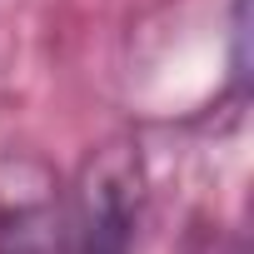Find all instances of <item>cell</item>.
I'll return each mask as SVG.
<instances>
[{
	"instance_id": "obj_1",
	"label": "cell",
	"mask_w": 254,
	"mask_h": 254,
	"mask_svg": "<svg viewBox=\"0 0 254 254\" xmlns=\"http://www.w3.org/2000/svg\"><path fill=\"white\" fill-rule=\"evenodd\" d=\"M140 204H145V170L135 140L115 135L95 145L60 194L65 254H130Z\"/></svg>"
},
{
	"instance_id": "obj_2",
	"label": "cell",
	"mask_w": 254,
	"mask_h": 254,
	"mask_svg": "<svg viewBox=\"0 0 254 254\" xmlns=\"http://www.w3.org/2000/svg\"><path fill=\"white\" fill-rule=\"evenodd\" d=\"M65 185L40 155H0V254H65Z\"/></svg>"
}]
</instances>
